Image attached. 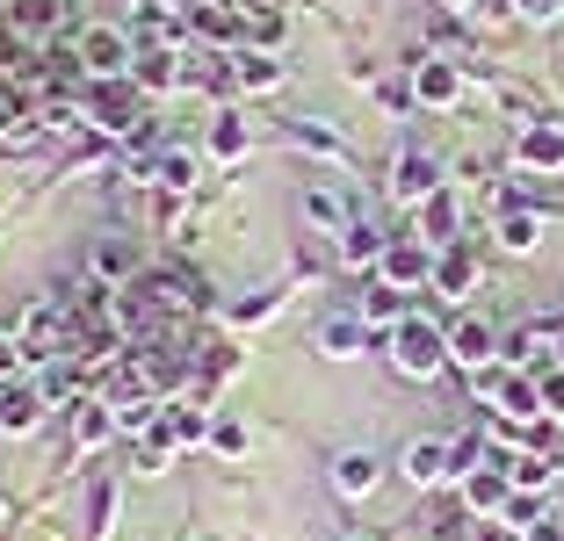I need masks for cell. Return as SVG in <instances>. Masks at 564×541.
<instances>
[{
	"label": "cell",
	"mask_w": 564,
	"mask_h": 541,
	"mask_svg": "<svg viewBox=\"0 0 564 541\" xmlns=\"http://www.w3.org/2000/svg\"><path fill=\"white\" fill-rule=\"evenodd\" d=\"M391 368H399L405 383H427V376H442L448 368V332L442 325H427V318H405V325H391Z\"/></svg>",
	"instance_id": "1"
},
{
	"label": "cell",
	"mask_w": 564,
	"mask_h": 541,
	"mask_svg": "<svg viewBox=\"0 0 564 541\" xmlns=\"http://www.w3.org/2000/svg\"><path fill=\"white\" fill-rule=\"evenodd\" d=\"M434 261H442V253L427 246V239H413V231H405V239H391V246H383V261H377V281L383 289H434Z\"/></svg>",
	"instance_id": "2"
},
{
	"label": "cell",
	"mask_w": 564,
	"mask_h": 541,
	"mask_svg": "<svg viewBox=\"0 0 564 541\" xmlns=\"http://www.w3.org/2000/svg\"><path fill=\"white\" fill-rule=\"evenodd\" d=\"M80 66L95 73V80H131V66H138V44H131V30H109V22H95V30H80Z\"/></svg>",
	"instance_id": "3"
},
{
	"label": "cell",
	"mask_w": 564,
	"mask_h": 541,
	"mask_svg": "<svg viewBox=\"0 0 564 541\" xmlns=\"http://www.w3.org/2000/svg\"><path fill=\"white\" fill-rule=\"evenodd\" d=\"M448 180H442V159L434 152H399L391 159V202H405V210H420V202H434Z\"/></svg>",
	"instance_id": "4"
},
{
	"label": "cell",
	"mask_w": 564,
	"mask_h": 541,
	"mask_svg": "<svg viewBox=\"0 0 564 541\" xmlns=\"http://www.w3.org/2000/svg\"><path fill=\"white\" fill-rule=\"evenodd\" d=\"M492 231H499V246H507V253H535V239H543V217L529 210V196H521V188H499Z\"/></svg>",
	"instance_id": "5"
},
{
	"label": "cell",
	"mask_w": 564,
	"mask_h": 541,
	"mask_svg": "<svg viewBox=\"0 0 564 541\" xmlns=\"http://www.w3.org/2000/svg\"><path fill=\"white\" fill-rule=\"evenodd\" d=\"M413 101L420 109H456V101H464V66H456V58H420L413 66Z\"/></svg>",
	"instance_id": "6"
},
{
	"label": "cell",
	"mask_w": 564,
	"mask_h": 541,
	"mask_svg": "<svg viewBox=\"0 0 564 541\" xmlns=\"http://www.w3.org/2000/svg\"><path fill=\"white\" fill-rule=\"evenodd\" d=\"M304 224L340 239V231L355 224V196H348V188H333V180H312V188H304Z\"/></svg>",
	"instance_id": "7"
},
{
	"label": "cell",
	"mask_w": 564,
	"mask_h": 541,
	"mask_svg": "<svg viewBox=\"0 0 564 541\" xmlns=\"http://www.w3.org/2000/svg\"><path fill=\"white\" fill-rule=\"evenodd\" d=\"M51 397L36 390V383H0V433L8 441H22V433H36V419H44Z\"/></svg>",
	"instance_id": "8"
},
{
	"label": "cell",
	"mask_w": 564,
	"mask_h": 541,
	"mask_svg": "<svg viewBox=\"0 0 564 541\" xmlns=\"http://www.w3.org/2000/svg\"><path fill=\"white\" fill-rule=\"evenodd\" d=\"M109 441H117V405H109V397H80V405H73V448L95 455V448H109Z\"/></svg>",
	"instance_id": "9"
},
{
	"label": "cell",
	"mask_w": 564,
	"mask_h": 541,
	"mask_svg": "<svg viewBox=\"0 0 564 541\" xmlns=\"http://www.w3.org/2000/svg\"><path fill=\"white\" fill-rule=\"evenodd\" d=\"M399 476L413 484V492H427V484H442V476H456V448L448 441H413L399 462Z\"/></svg>",
	"instance_id": "10"
},
{
	"label": "cell",
	"mask_w": 564,
	"mask_h": 541,
	"mask_svg": "<svg viewBox=\"0 0 564 541\" xmlns=\"http://www.w3.org/2000/svg\"><path fill=\"white\" fill-rule=\"evenodd\" d=\"M58 22H66V0H8V30H15L22 44L58 36Z\"/></svg>",
	"instance_id": "11"
},
{
	"label": "cell",
	"mask_w": 564,
	"mask_h": 541,
	"mask_svg": "<svg viewBox=\"0 0 564 541\" xmlns=\"http://www.w3.org/2000/svg\"><path fill=\"white\" fill-rule=\"evenodd\" d=\"M470 289H478V253L456 239V246H442V261H434V296H456V303H464Z\"/></svg>",
	"instance_id": "12"
},
{
	"label": "cell",
	"mask_w": 564,
	"mask_h": 541,
	"mask_svg": "<svg viewBox=\"0 0 564 541\" xmlns=\"http://www.w3.org/2000/svg\"><path fill=\"white\" fill-rule=\"evenodd\" d=\"M282 80H290V66H282V58H275V51H239V58H232V87H247V95H275V87Z\"/></svg>",
	"instance_id": "13"
},
{
	"label": "cell",
	"mask_w": 564,
	"mask_h": 541,
	"mask_svg": "<svg viewBox=\"0 0 564 541\" xmlns=\"http://www.w3.org/2000/svg\"><path fill=\"white\" fill-rule=\"evenodd\" d=\"M492 325H485V318H456V325H448V361H456V368H485V361H492Z\"/></svg>",
	"instance_id": "14"
},
{
	"label": "cell",
	"mask_w": 564,
	"mask_h": 541,
	"mask_svg": "<svg viewBox=\"0 0 564 541\" xmlns=\"http://www.w3.org/2000/svg\"><path fill=\"white\" fill-rule=\"evenodd\" d=\"M514 506V476L507 470H470L464 476V512H507Z\"/></svg>",
	"instance_id": "15"
},
{
	"label": "cell",
	"mask_w": 564,
	"mask_h": 541,
	"mask_svg": "<svg viewBox=\"0 0 564 541\" xmlns=\"http://www.w3.org/2000/svg\"><path fill=\"white\" fill-rule=\"evenodd\" d=\"M456 224H464V202H456V188H442L434 202H420V231H427V246H456Z\"/></svg>",
	"instance_id": "16"
},
{
	"label": "cell",
	"mask_w": 564,
	"mask_h": 541,
	"mask_svg": "<svg viewBox=\"0 0 564 541\" xmlns=\"http://www.w3.org/2000/svg\"><path fill=\"white\" fill-rule=\"evenodd\" d=\"M95 275H101V281H123V289H131V281L145 275V253H138L131 239H101V246H95Z\"/></svg>",
	"instance_id": "17"
},
{
	"label": "cell",
	"mask_w": 564,
	"mask_h": 541,
	"mask_svg": "<svg viewBox=\"0 0 564 541\" xmlns=\"http://www.w3.org/2000/svg\"><path fill=\"white\" fill-rule=\"evenodd\" d=\"M369 346V318H326L318 325V354L326 361H355Z\"/></svg>",
	"instance_id": "18"
},
{
	"label": "cell",
	"mask_w": 564,
	"mask_h": 541,
	"mask_svg": "<svg viewBox=\"0 0 564 541\" xmlns=\"http://www.w3.org/2000/svg\"><path fill=\"white\" fill-rule=\"evenodd\" d=\"M290 145L312 152V159H348V137L333 131L326 115H304V123H290Z\"/></svg>",
	"instance_id": "19"
},
{
	"label": "cell",
	"mask_w": 564,
	"mask_h": 541,
	"mask_svg": "<svg viewBox=\"0 0 564 541\" xmlns=\"http://www.w3.org/2000/svg\"><path fill=\"white\" fill-rule=\"evenodd\" d=\"M377 476H383V462L355 448V455L333 462V492H340V498H369V492H377Z\"/></svg>",
	"instance_id": "20"
},
{
	"label": "cell",
	"mask_w": 564,
	"mask_h": 541,
	"mask_svg": "<svg viewBox=\"0 0 564 541\" xmlns=\"http://www.w3.org/2000/svg\"><path fill=\"white\" fill-rule=\"evenodd\" d=\"M383 246H391V239H383L369 217H355V224L340 231V261H348V267H377V261H383Z\"/></svg>",
	"instance_id": "21"
},
{
	"label": "cell",
	"mask_w": 564,
	"mask_h": 541,
	"mask_svg": "<svg viewBox=\"0 0 564 541\" xmlns=\"http://www.w3.org/2000/svg\"><path fill=\"white\" fill-rule=\"evenodd\" d=\"M182 58H174V51H138V66H131V80H138V95H160V87H174L182 80Z\"/></svg>",
	"instance_id": "22"
},
{
	"label": "cell",
	"mask_w": 564,
	"mask_h": 541,
	"mask_svg": "<svg viewBox=\"0 0 564 541\" xmlns=\"http://www.w3.org/2000/svg\"><path fill=\"white\" fill-rule=\"evenodd\" d=\"M521 166H564V131L529 123V131H521Z\"/></svg>",
	"instance_id": "23"
},
{
	"label": "cell",
	"mask_w": 564,
	"mask_h": 541,
	"mask_svg": "<svg viewBox=\"0 0 564 541\" xmlns=\"http://www.w3.org/2000/svg\"><path fill=\"white\" fill-rule=\"evenodd\" d=\"M247 145H253L247 115H232V109H225V115L210 123V152H217V159H247Z\"/></svg>",
	"instance_id": "24"
},
{
	"label": "cell",
	"mask_w": 564,
	"mask_h": 541,
	"mask_svg": "<svg viewBox=\"0 0 564 541\" xmlns=\"http://www.w3.org/2000/svg\"><path fill=\"white\" fill-rule=\"evenodd\" d=\"M362 318L369 325H405V318H413V303H405V289H369V303H362Z\"/></svg>",
	"instance_id": "25"
},
{
	"label": "cell",
	"mask_w": 564,
	"mask_h": 541,
	"mask_svg": "<svg viewBox=\"0 0 564 541\" xmlns=\"http://www.w3.org/2000/svg\"><path fill=\"white\" fill-rule=\"evenodd\" d=\"M117 527V476H95V498H87V534H109Z\"/></svg>",
	"instance_id": "26"
},
{
	"label": "cell",
	"mask_w": 564,
	"mask_h": 541,
	"mask_svg": "<svg viewBox=\"0 0 564 541\" xmlns=\"http://www.w3.org/2000/svg\"><path fill=\"white\" fill-rule=\"evenodd\" d=\"M210 448L225 462H239V455H247V427H239V419H210Z\"/></svg>",
	"instance_id": "27"
},
{
	"label": "cell",
	"mask_w": 564,
	"mask_h": 541,
	"mask_svg": "<svg viewBox=\"0 0 564 541\" xmlns=\"http://www.w3.org/2000/svg\"><path fill=\"white\" fill-rule=\"evenodd\" d=\"M535 390H543V419H564V368H543Z\"/></svg>",
	"instance_id": "28"
},
{
	"label": "cell",
	"mask_w": 564,
	"mask_h": 541,
	"mask_svg": "<svg viewBox=\"0 0 564 541\" xmlns=\"http://www.w3.org/2000/svg\"><path fill=\"white\" fill-rule=\"evenodd\" d=\"M275 303H282V289H261V296H247V303L232 311V325H261V318L275 311Z\"/></svg>",
	"instance_id": "29"
},
{
	"label": "cell",
	"mask_w": 564,
	"mask_h": 541,
	"mask_svg": "<svg viewBox=\"0 0 564 541\" xmlns=\"http://www.w3.org/2000/svg\"><path fill=\"white\" fill-rule=\"evenodd\" d=\"M521 541H564V512H543V520H535Z\"/></svg>",
	"instance_id": "30"
},
{
	"label": "cell",
	"mask_w": 564,
	"mask_h": 541,
	"mask_svg": "<svg viewBox=\"0 0 564 541\" xmlns=\"http://www.w3.org/2000/svg\"><path fill=\"white\" fill-rule=\"evenodd\" d=\"M15 361H22V346H15V332H0V383H15Z\"/></svg>",
	"instance_id": "31"
},
{
	"label": "cell",
	"mask_w": 564,
	"mask_h": 541,
	"mask_svg": "<svg viewBox=\"0 0 564 541\" xmlns=\"http://www.w3.org/2000/svg\"><path fill=\"white\" fill-rule=\"evenodd\" d=\"M514 8H521L529 22H557V8H564V0H514Z\"/></svg>",
	"instance_id": "32"
},
{
	"label": "cell",
	"mask_w": 564,
	"mask_h": 541,
	"mask_svg": "<svg viewBox=\"0 0 564 541\" xmlns=\"http://www.w3.org/2000/svg\"><path fill=\"white\" fill-rule=\"evenodd\" d=\"M557 368H564V332H557Z\"/></svg>",
	"instance_id": "33"
},
{
	"label": "cell",
	"mask_w": 564,
	"mask_h": 541,
	"mask_svg": "<svg viewBox=\"0 0 564 541\" xmlns=\"http://www.w3.org/2000/svg\"><path fill=\"white\" fill-rule=\"evenodd\" d=\"M442 8H470V0H442Z\"/></svg>",
	"instance_id": "34"
},
{
	"label": "cell",
	"mask_w": 564,
	"mask_h": 541,
	"mask_svg": "<svg viewBox=\"0 0 564 541\" xmlns=\"http://www.w3.org/2000/svg\"><path fill=\"white\" fill-rule=\"evenodd\" d=\"M0 512H8V506H0Z\"/></svg>",
	"instance_id": "35"
}]
</instances>
